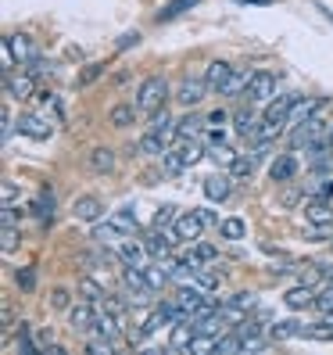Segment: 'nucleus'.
<instances>
[{
  "label": "nucleus",
  "instance_id": "obj_1",
  "mask_svg": "<svg viewBox=\"0 0 333 355\" xmlns=\"http://www.w3.org/2000/svg\"><path fill=\"white\" fill-rule=\"evenodd\" d=\"M165 101H169V83H165L161 76H147L140 83V90H136V108L143 115H154L165 108Z\"/></svg>",
  "mask_w": 333,
  "mask_h": 355
},
{
  "label": "nucleus",
  "instance_id": "obj_2",
  "mask_svg": "<svg viewBox=\"0 0 333 355\" xmlns=\"http://www.w3.org/2000/svg\"><path fill=\"white\" fill-rule=\"evenodd\" d=\"M323 112H326V108H323ZM323 112H316L312 119L298 122V130L290 133V144H294V148H312V144L326 140V130H330V122L323 119Z\"/></svg>",
  "mask_w": 333,
  "mask_h": 355
},
{
  "label": "nucleus",
  "instance_id": "obj_3",
  "mask_svg": "<svg viewBox=\"0 0 333 355\" xmlns=\"http://www.w3.org/2000/svg\"><path fill=\"white\" fill-rule=\"evenodd\" d=\"M208 223H204V216H201V208H190V212H179L176 216V223H172V234H176V241L183 244H190V241H197L201 237V230H204Z\"/></svg>",
  "mask_w": 333,
  "mask_h": 355
},
{
  "label": "nucleus",
  "instance_id": "obj_4",
  "mask_svg": "<svg viewBox=\"0 0 333 355\" xmlns=\"http://www.w3.org/2000/svg\"><path fill=\"white\" fill-rule=\"evenodd\" d=\"M4 58L8 61H18V65H29V61L36 58V44L29 33H11L4 40Z\"/></svg>",
  "mask_w": 333,
  "mask_h": 355
},
{
  "label": "nucleus",
  "instance_id": "obj_5",
  "mask_svg": "<svg viewBox=\"0 0 333 355\" xmlns=\"http://www.w3.org/2000/svg\"><path fill=\"white\" fill-rule=\"evenodd\" d=\"M247 101H269V97H276V76L273 72H265V69H255L251 83H247Z\"/></svg>",
  "mask_w": 333,
  "mask_h": 355
},
{
  "label": "nucleus",
  "instance_id": "obj_6",
  "mask_svg": "<svg viewBox=\"0 0 333 355\" xmlns=\"http://www.w3.org/2000/svg\"><path fill=\"white\" fill-rule=\"evenodd\" d=\"M36 90V83H33V72H8L4 76V94L11 101H29Z\"/></svg>",
  "mask_w": 333,
  "mask_h": 355
},
{
  "label": "nucleus",
  "instance_id": "obj_7",
  "mask_svg": "<svg viewBox=\"0 0 333 355\" xmlns=\"http://www.w3.org/2000/svg\"><path fill=\"white\" fill-rule=\"evenodd\" d=\"M18 133H26V137H33V140H51L54 137V122L47 119V115H22L18 119Z\"/></svg>",
  "mask_w": 333,
  "mask_h": 355
},
{
  "label": "nucleus",
  "instance_id": "obj_8",
  "mask_svg": "<svg viewBox=\"0 0 333 355\" xmlns=\"http://www.w3.org/2000/svg\"><path fill=\"white\" fill-rule=\"evenodd\" d=\"M305 223L308 226H333V205H330V198H308Z\"/></svg>",
  "mask_w": 333,
  "mask_h": 355
},
{
  "label": "nucleus",
  "instance_id": "obj_9",
  "mask_svg": "<svg viewBox=\"0 0 333 355\" xmlns=\"http://www.w3.org/2000/svg\"><path fill=\"white\" fill-rule=\"evenodd\" d=\"M72 216H75L79 223H97V219L104 216V205H100V198H93V194H82V198H75V205H72Z\"/></svg>",
  "mask_w": 333,
  "mask_h": 355
},
{
  "label": "nucleus",
  "instance_id": "obj_10",
  "mask_svg": "<svg viewBox=\"0 0 333 355\" xmlns=\"http://www.w3.org/2000/svg\"><path fill=\"white\" fill-rule=\"evenodd\" d=\"M208 94V83L204 79H183L179 83V90H176V101L186 104V108H194V104H201Z\"/></svg>",
  "mask_w": 333,
  "mask_h": 355
},
{
  "label": "nucleus",
  "instance_id": "obj_11",
  "mask_svg": "<svg viewBox=\"0 0 333 355\" xmlns=\"http://www.w3.org/2000/svg\"><path fill=\"white\" fill-rule=\"evenodd\" d=\"M326 108V101L323 97H298L294 101V108H290V126H298V122H305V119H312V115H316V112H323Z\"/></svg>",
  "mask_w": 333,
  "mask_h": 355
},
{
  "label": "nucleus",
  "instance_id": "obj_12",
  "mask_svg": "<svg viewBox=\"0 0 333 355\" xmlns=\"http://www.w3.org/2000/svg\"><path fill=\"white\" fill-rule=\"evenodd\" d=\"M204 194H208V201H226L233 194V176H222V173H215V176H208L204 180Z\"/></svg>",
  "mask_w": 333,
  "mask_h": 355
},
{
  "label": "nucleus",
  "instance_id": "obj_13",
  "mask_svg": "<svg viewBox=\"0 0 333 355\" xmlns=\"http://www.w3.org/2000/svg\"><path fill=\"white\" fill-rule=\"evenodd\" d=\"M69 323H72L75 330H93V323H97L93 302H90V298H87V302H75V305L69 309Z\"/></svg>",
  "mask_w": 333,
  "mask_h": 355
},
{
  "label": "nucleus",
  "instance_id": "obj_14",
  "mask_svg": "<svg viewBox=\"0 0 333 355\" xmlns=\"http://www.w3.org/2000/svg\"><path fill=\"white\" fill-rule=\"evenodd\" d=\"M122 316H115V312H97V323H93V334L97 338H108V341H118L122 338V323H118Z\"/></svg>",
  "mask_w": 333,
  "mask_h": 355
},
{
  "label": "nucleus",
  "instance_id": "obj_15",
  "mask_svg": "<svg viewBox=\"0 0 333 355\" xmlns=\"http://www.w3.org/2000/svg\"><path fill=\"white\" fill-rule=\"evenodd\" d=\"M172 244H179L172 230H169V234H165V230H154V234H151L147 241H143V248H147V255H154V259H165V255L172 252Z\"/></svg>",
  "mask_w": 333,
  "mask_h": 355
},
{
  "label": "nucleus",
  "instance_id": "obj_16",
  "mask_svg": "<svg viewBox=\"0 0 333 355\" xmlns=\"http://www.w3.org/2000/svg\"><path fill=\"white\" fill-rule=\"evenodd\" d=\"M233 76V65H226V61H212V65L204 69V83H208V90H226V83H230Z\"/></svg>",
  "mask_w": 333,
  "mask_h": 355
},
{
  "label": "nucleus",
  "instance_id": "obj_17",
  "mask_svg": "<svg viewBox=\"0 0 333 355\" xmlns=\"http://www.w3.org/2000/svg\"><path fill=\"white\" fill-rule=\"evenodd\" d=\"M269 176H273V183H290L298 176V158L294 155H280L273 165H269Z\"/></svg>",
  "mask_w": 333,
  "mask_h": 355
},
{
  "label": "nucleus",
  "instance_id": "obj_18",
  "mask_svg": "<svg viewBox=\"0 0 333 355\" xmlns=\"http://www.w3.org/2000/svg\"><path fill=\"white\" fill-rule=\"evenodd\" d=\"M108 219L122 230V234H129V237L140 230V219H136V208H133V205H122V208H115V212H111Z\"/></svg>",
  "mask_w": 333,
  "mask_h": 355
},
{
  "label": "nucleus",
  "instance_id": "obj_19",
  "mask_svg": "<svg viewBox=\"0 0 333 355\" xmlns=\"http://www.w3.org/2000/svg\"><path fill=\"white\" fill-rule=\"evenodd\" d=\"M140 115V108H136V101L133 104H115V108L108 112V122L115 130H126V126H133V119Z\"/></svg>",
  "mask_w": 333,
  "mask_h": 355
},
{
  "label": "nucleus",
  "instance_id": "obj_20",
  "mask_svg": "<svg viewBox=\"0 0 333 355\" xmlns=\"http://www.w3.org/2000/svg\"><path fill=\"white\" fill-rule=\"evenodd\" d=\"M140 151L151 155V158H161L165 151H169V137H161V133L147 130V133H143V140H140Z\"/></svg>",
  "mask_w": 333,
  "mask_h": 355
},
{
  "label": "nucleus",
  "instance_id": "obj_21",
  "mask_svg": "<svg viewBox=\"0 0 333 355\" xmlns=\"http://www.w3.org/2000/svg\"><path fill=\"white\" fill-rule=\"evenodd\" d=\"M129 234H122V230L108 219V223H93V241H100V244H122Z\"/></svg>",
  "mask_w": 333,
  "mask_h": 355
},
{
  "label": "nucleus",
  "instance_id": "obj_22",
  "mask_svg": "<svg viewBox=\"0 0 333 355\" xmlns=\"http://www.w3.org/2000/svg\"><path fill=\"white\" fill-rule=\"evenodd\" d=\"M233 122H237V133H240L244 140H251V144H255V140L262 137V130H258V119H255L251 112H237V115H233Z\"/></svg>",
  "mask_w": 333,
  "mask_h": 355
},
{
  "label": "nucleus",
  "instance_id": "obj_23",
  "mask_svg": "<svg viewBox=\"0 0 333 355\" xmlns=\"http://www.w3.org/2000/svg\"><path fill=\"white\" fill-rule=\"evenodd\" d=\"M143 255H147V248H140V244H133L129 237L118 244V259H122V266H143Z\"/></svg>",
  "mask_w": 333,
  "mask_h": 355
},
{
  "label": "nucleus",
  "instance_id": "obj_24",
  "mask_svg": "<svg viewBox=\"0 0 333 355\" xmlns=\"http://www.w3.org/2000/svg\"><path fill=\"white\" fill-rule=\"evenodd\" d=\"M90 169L93 173H115V151L111 148H93L90 151Z\"/></svg>",
  "mask_w": 333,
  "mask_h": 355
},
{
  "label": "nucleus",
  "instance_id": "obj_25",
  "mask_svg": "<svg viewBox=\"0 0 333 355\" xmlns=\"http://www.w3.org/2000/svg\"><path fill=\"white\" fill-rule=\"evenodd\" d=\"M283 302H287L290 309H308V305H316V291H312L308 284H305V287H290Z\"/></svg>",
  "mask_w": 333,
  "mask_h": 355
},
{
  "label": "nucleus",
  "instance_id": "obj_26",
  "mask_svg": "<svg viewBox=\"0 0 333 355\" xmlns=\"http://www.w3.org/2000/svg\"><path fill=\"white\" fill-rule=\"evenodd\" d=\"M255 165H258L255 155H237L233 165H230V176H233V180H251V176H255Z\"/></svg>",
  "mask_w": 333,
  "mask_h": 355
},
{
  "label": "nucleus",
  "instance_id": "obj_27",
  "mask_svg": "<svg viewBox=\"0 0 333 355\" xmlns=\"http://www.w3.org/2000/svg\"><path fill=\"white\" fill-rule=\"evenodd\" d=\"M219 237H222V241H244V237H247V223L237 219V216H233V219H222V223H219Z\"/></svg>",
  "mask_w": 333,
  "mask_h": 355
},
{
  "label": "nucleus",
  "instance_id": "obj_28",
  "mask_svg": "<svg viewBox=\"0 0 333 355\" xmlns=\"http://www.w3.org/2000/svg\"><path fill=\"white\" fill-rule=\"evenodd\" d=\"M251 69H233V76H230V83H226V97H233V94H247V83H251Z\"/></svg>",
  "mask_w": 333,
  "mask_h": 355
},
{
  "label": "nucleus",
  "instance_id": "obj_29",
  "mask_svg": "<svg viewBox=\"0 0 333 355\" xmlns=\"http://www.w3.org/2000/svg\"><path fill=\"white\" fill-rule=\"evenodd\" d=\"M201 0H169L161 11H158V22H169V18H179L183 11H190V8H197Z\"/></svg>",
  "mask_w": 333,
  "mask_h": 355
},
{
  "label": "nucleus",
  "instance_id": "obj_30",
  "mask_svg": "<svg viewBox=\"0 0 333 355\" xmlns=\"http://www.w3.org/2000/svg\"><path fill=\"white\" fill-rule=\"evenodd\" d=\"M176 151H179V158L186 162V169H190V165H197V162L204 158V151H201V144H197V140H190V137H183V144H179Z\"/></svg>",
  "mask_w": 333,
  "mask_h": 355
},
{
  "label": "nucleus",
  "instance_id": "obj_31",
  "mask_svg": "<svg viewBox=\"0 0 333 355\" xmlns=\"http://www.w3.org/2000/svg\"><path fill=\"white\" fill-rule=\"evenodd\" d=\"M305 338L333 341V316H326V320H319V323H308V327H305Z\"/></svg>",
  "mask_w": 333,
  "mask_h": 355
},
{
  "label": "nucleus",
  "instance_id": "obj_32",
  "mask_svg": "<svg viewBox=\"0 0 333 355\" xmlns=\"http://www.w3.org/2000/svg\"><path fill=\"white\" fill-rule=\"evenodd\" d=\"M301 334H305V327H301V323L283 320V323H276V327H273V341H290V338H301Z\"/></svg>",
  "mask_w": 333,
  "mask_h": 355
},
{
  "label": "nucleus",
  "instance_id": "obj_33",
  "mask_svg": "<svg viewBox=\"0 0 333 355\" xmlns=\"http://www.w3.org/2000/svg\"><path fill=\"white\" fill-rule=\"evenodd\" d=\"M143 277L151 280V287H154V291H161L165 284L172 280V277H169V266H161V262H158V266H143Z\"/></svg>",
  "mask_w": 333,
  "mask_h": 355
},
{
  "label": "nucleus",
  "instance_id": "obj_34",
  "mask_svg": "<svg viewBox=\"0 0 333 355\" xmlns=\"http://www.w3.org/2000/svg\"><path fill=\"white\" fill-rule=\"evenodd\" d=\"M151 130H154V133H161V137H172V133H176V122H172V115H169V112L161 108V112H154V115H151Z\"/></svg>",
  "mask_w": 333,
  "mask_h": 355
},
{
  "label": "nucleus",
  "instance_id": "obj_35",
  "mask_svg": "<svg viewBox=\"0 0 333 355\" xmlns=\"http://www.w3.org/2000/svg\"><path fill=\"white\" fill-rule=\"evenodd\" d=\"M79 295H87L90 302H104V298H108V291H104L93 277H82V280H79Z\"/></svg>",
  "mask_w": 333,
  "mask_h": 355
},
{
  "label": "nucleus",
  "instance_id": "obj_36",
  "mask_svg": "<svg viewBox=\"0 0 333 355\" xmlns=\"http://www.w3.org/2000/svg\"><path fill=\"white\" fill-rule=\"evenodd\" d=\"M208 158H212L215 165H226V169H230L233 158H237V151L226 148V144H212V148H208Z\"/></svg>",
  "mask_w": 333,
  "mask_h": 355
},
{
  "label": "nucleus",
  "instance_id": "obj_37",
  "mask_svg": "<svg viewBox=\"0 0 333 355\" xmlns=\"http://www.w3.org/2000/svg\"><path fill=\"white\" fill-rule=\"evenodd\" d=\"M197 287H204V291H215V287H222V273L219 269H197Z\"/></svg>",
  "mask_w": 333,
  "mask_h": 355
},
{
  "label": "nucleus",
  "instance_id": "obj_38",
  "mask_svg": "<svg viewBox=\"0 0 333 355\" xmlns=\"http://www.w3.org/2000/svg\"><path fill=\"white\" fill-rule=\"evenodd\" d=\"M161 165H165V173H169V176H179L186 169V162L179 158V151H165L161 155Z\"/></svg>",
  "mask_w": 333,
  "mask_h": 355
},
{
  "label": "nucleus",
  "instance_id": "obj_39",
  "mask_svg": "<svg viewBox=\"0 0 333 355\" xmlns=\"http://www.w3.org/2000/svg\"><path fill=\"white\" fill-rule=\"evenodd\" d=\"M176 216H179V212H176L172 205H161V208H158V216H154V230H165V226H172V223H176Z\"/></svg>",
  "mask_w": 333,
  "mask_h": 355
},
{
  "label": "nucleus",
  "instance_id": "obj_40",
  "mask_svg": "<svg viewBox=\"0 0 333 355\" xmlns=\"http://www.w3.org/2000/svg\"><path fill=\"white\" fill-rule=\"evenodd\" d=\"M308 198H333V176L312 183V187H308Z\"/></svg>",
  "mask_w": 333,
  "mask_h": 355
},
{
  "label": "nucleus",
  "instance_id": "obj_41",
  "mask_svg": "<svg viewBox=\"0 0 333 355\" xmlns=\"http://www.w3.org/2000/svg\"><path fill=\"white\" fill-rule=\"evenodd\" d=\"M100 76H104V65H100V61H93V65H87V69L79 72V87H90V83H97Z\"/></svg>",
  "mask_w": 333,
  "mask_h": 355
},
{
  "label": "nucleus",
  "instance_id": "obj_42",
  "mask_svg": "<svg viewBox=\"0 0 333 355\" xmlns=\"http://www.w3.org/2000/svg\"><path fill=\"white\" fill-rule=\"evenodd\" d=\"M201 126H204L201 119H194V115H186V119H179V122H176V133H179V137H194V133H197Z\"/></svg>",
  "mask_w": 333,
  "mask_h": 355
},
{
  "label": "nucleus",
  "instance_id": "obj_43",
  "mask_svg": "<svg viewBox=\"0 0 333 355\" xmlns=\"http://www.w3.org/2000/svg\"><path fill=\"white\" fill-rule=\"evenodd\" d=\"M33 212H36V219L51 223V219H54V201H51V198H39V201H33Z\"/></svg>",
  "mask_w": 333,
  "mask_h": 355
},
{
  "label": "nucleus",
  "instance_id": "obj_44",
  "mask_svg": "<svg viewBox=\"0 0 333 355\" xmlns=\"http://www.w3.org/2000/svg\"><path fill=\"white\" fill-rule=\"evenodd\" d=\"M215 255H219V252H215L212 244H197L194 252H190V259H194V262H212Z\"/></svg>",
  "mask_w": 333,
  "mask_h": 355
},
{
  "label": "nucleus",
  "instance_id": "obj_45",
  "mask_svg": "<svg viewBox=\"0 0 333 355\" xmlns=\"http://www.w3.org/2000/svg\"><path fill=\"white\" fill-rule=\"evenodd\" d=\"M51 305L54 309H72V295L65 287H54V295H51Z\"/></svg>",
  "mask_w": 333,
  "mask_h": 355
},
{
  "label": "nucleus",
  "instance_id": "obj_46",
  "mask_svg": "<svg viewBox=\"0 0 333 355\" xmlns=\"http://www.w3.org/2000/svg\"><path fill=\"white\" fill-rule=\"evenodd\" d=\"M0 244H4V252H15V244H18V230H15V226H4V230H0Z\"/></svg>",
  "mask_w": 333,
  "mask_h": 355
},
{
  "label": "nucleus",
  "instance_id": "obj_47",
  "mask_svg": "<svg viewBox=\"0 0 333 355\" xmlns=\"http://www.w3.org/2000/svg\"><path fill=\"white\" fill-rule=\"evenodd\" d=\"M15 280H18V287H22V291H33L36 287V273H33V269H18Z\"/></svg>",
  "mask_w": 333,
  "mask_h": 355
},
{
  "label": "nucleus",
  "instance_id": "obj_48",
  "mask_svg": "<svg viewBox=\"0 0 333 355\" xmlns=\"http://www.w3.org/2000/svg\"><path fill=\"white\" fill-rule=\"evenodd\" d=\"M316 309L323 312V316H326V312H333V284H330V287L323 291V295L316 298Z\"/></svg>",
  "mask_w": 333,
  "mask_h": 355
},
{
  "label": "nucleus",
  "instance_id": "obj_49",
  "mask_svg": "<svg viewBox=\"0 0 333 355\" xmlns=\"http://www.w3.org/2000/svg\"><path fill=\"white\" fill-rule=\"evenodd\" d=\"M226 305H233V309H240V312H247V309H251L255 305V295H244V291H240V295H233L230 302H226Z\"/></svg>",
  "mask_w": 333,
  "mask_h": 355
},
{
  "label": "nucleus",
  "instance_id": "obj_50",
  "mask_svg": "<svg viewBox=\"0 0 333 355\" xmlns=\"http://www.w3.org/2000/svg\"><path fill=\"white\" fill-rule=\"evenodd\" d=\"M29 72H33V76H44V72H51V61L36 54V58L29 61Z\"/></svg>",
  "mask_w": 333,
  "mask_h": 355
},
{
  "label": "nucleus",
  "instance_id": "obj_51",
  "mask_svg": "<svg viewBox=\"0 0 333 355\" xmlns=\"http://www.w3.org/2000/svg\"><path fill=\"white\" fill-rule=\"evenodd\" d=\"M136 44H140V33H126V36H118V51L136 47Z\"/></svg>",
  "mask_w": 333,
  "mask_h": 355
},
{
  "label": "nucleus",
  "instance_id": "obj_52",
  "mask_svg": "<svg viewBox=\"0 0 333 355\" xmlns=\"http://www.w3.org/2000/svg\"><path fill=\"white\" fill-rule=\"evenodd\" d=\"M4 205H15V183L4 180Z\"/></svg>",
  "mask_w": 333,
  "mask_h": 355
},
{
  "label": "nucleus",
  "instance_id": "obj_53",
  "mask_svg": "<svg viewBox=\"0 0 333 355\" xmlns=\"http://www.w3.org/2000/svg\"><path fill=\"white\" fill-rule=\"evenodd\" d=\"M208 122H212V126H222V122H226V112H212V119H208Z\"/></svg>",
  "mask_w": 333,
  "mask_h": 355
},
{
  "label": "nucleus",
  "instance_id": "obj_54",
  "mask_svg": "<svg viewBox=\"0 0 333 355\" xmlns=\"http://www.w3.org/2000/svg\"><path fill=\"white\" fill-rule=\"evenodd\" d=\"M237 4H258V8H269L273 0H237Z\"/></svg>",
  "mask_w": 333,
  "mask_h": 355
},
{
  "label": "nucleus",
  "instance_id": "obj_55",
  "mask_svg": "<svg viewBox=\"0 0 333 355\" xmlns=\"http://www.w3.org/2000/svg\"><path fill=\"white\" fill-rule=\"evenodd\" d=\"M326 140H330V144H333V126H330V130H326Z\"/></svg>",
  "mask_w": 333,
  "mask_h": 355
}]
</instances>
